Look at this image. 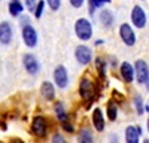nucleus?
Masks as SVG:
<instances>
[{
  "label": "nucleus",
  "instance_id": "f257e3e1",
  "mask_svg": "<svg viewBox=\"0 0 149 143\" xmlns=\"http://www.w3.org/2000/svg\"><path fill=\"white\" fill-rule=\"evenodd\" d=\"M79 94H81L82 100L85 101L86 107H90V104H91V103L94 101V99H95L94 83H93L90 79L84 78V79L81 81V85H79Z\"/></svg>",
  "mask_w": 149,
  "mask_h": 143
},
{
  "label": "nucleus",
  "instance_id": "f03ea898",
  "mask_svg": "<svg viewBox=\"0 0 149 143\" xmlns=\"http://www.w3.org/2000/svg\"><path fill=\"white\" fill-rule=\"evenodd\" d=\"M74 31L81 40H90L93 36V26L86 18H79L74 24Z\"/></svg>",
  "mask_w": 149,
  "mask_h": 143
},
{
  "label": "nucleus",
  "instance_id": "7ed1b4c3",
  "mask_svg": "<svg viewBox=\"0 0 149 143\" xmlns=\"http://www.w3.org/2000/svg\"><path fill=\"white\" fill-rule=\"evenodd\" d=\"M31 131L33 134L37 137H45L48 133V122H46V118L43 116H34L33 118V122H31Z\"/></svg>",
  "mask_w": 149,
  "mask_h": 143
},
{
  "label": "nucleus",
  "instance_id": "20e7f679",
  "mask_svg": "<svg viewBox=\"0 0 149 143\" xmlns=\"http://www.w3.org/2000/svg\"><path fill=\"white\" fill-rule=\"evenodd\" d=\"M134 75L136 78H137V82L139 83H145L148 75H149V66L146 61H143V60H137L134 64Z\"/></svg>",
  "mask_w": 149,
  "mask_h": 143
},
{
  "label": "nucleus",
  "instance_id": "39448f33",
  "mask_svg": "<svg viewBox=\"0 0 149 143\" xmlns=\"http://www.w3.org/2000/svg\"><path fill=\"white\" fill-rule=\"evenodd\" d=\"M74 57H76L78 60V63L79 64H88L91 60H93V52L88 46H85V45H81L76 48V51H74Z\"/></svg>",
  "mask_w": 149,
  "mask_h": 143
},
{
  "label": "nucleus",
  "instance_id": "423d86ee",
  "mask_svg": "<svg viewBox=\"0 0 149 143\" xmlns=\"http://www.w3.org/2000/svg\"><path fill=\"white\" fill-rule=\"evenodd\" d=\"M119 34H121L122 42L127 46H133L136 43V34H134L133 28L128 26V24H122V26L119 27Z\"/></svg>",
  "mask_w": 149,
  "mask_h": 143
},
{
  "label": "nucleus",
  "instance_id": "0eeeda50",
  "mask_svg": "<svg viewBox=\"0 0 149 143\" xmlns=\"http://www.w3.org/2000/svg\"><path fill=\"white\" fill-rule=\"evenodd\" d=\"M54 81L57 83V87L60 88H66L69 83V76H67V70L64 66H57L54 70Z\"/></svg>",
  "mask_w": 149,
  "mask_h": 143
},
{
  "label": "nucleus",
  "instance_id": "6e6552de",
  "mask_svg": "<svg viewBox=\"0 0 149 143\" xmlns=\"http://www.w3.org/2000/svg\"><path fill=\"white\" fill-rule=\"evenodd\" d=\"M22 39H24V43H26L29 48H34L36 43H37V34H36V30L29 26V24H26L22 28Z\"/></svg>",
  "mask_w": 149,
  "mask_h": 143
},
{
  "label": "nucleus",
  "instance_id": "1a4fd4ad",
  "mask_svg": "<svg viewBox=\"0 0 149 143\" xmlns=\"http://www.w3.org/2000/svg\"><path fill=\"white\" fill-rule=\"evenodd\" d=\"M131 21L137 28H143L146 26V14L140 6H134L131 12Z\"/></svg>",
  "mask_w": 149,
  "mask_h": 143
},
{
  "label": "nucleus",
  "instance_id": "9d476101",
  "mask_svg": "<svg viewBox=\"0 0 149 143\" xmlns=\"http://www.w3.org/2000/svg\"><path fill=\"white\" fill-rule=\"evenodd\" d=\"M22 64H24V67H26L27 73H30V75H36L37 72H39V63H37L36 57L31 55V54H26V55H24Z\"/></svg>",
  "mask_w": 149,
  "mask_h": 143
},
{
  "label": "nucleus",
  "instance_id": "9b49d317",
  "mask_svg": "<svg viewBox=\"0 0 149 143\" xmlns=\"http://www.w3.org/2000/svg\"><path fill=\"white\" fill-rule=\"evenodd\" d=\"M12 40V27L9 22H0V43L8 45Z\"/></svg>",
  "mask_w": 149,
  "mask_h": 143
},
{
  "label": "nucleus",
  "instance_id": "f8f14e48",
  "mask_svg": "<svg viewBox=\"0 0 149 143\" xmlns=\"http://www.w3.org/2000/svg\"><path fill=\"white\" fill-rule=\"evenodd\" d=\"M142 134V128L140 127H136V125H130L125 130V140L128 143H137L139 137Z\"/></svg>",
  "mask_w": 149,
  "mask_h": 143
},
{
  "label": "nucleus",
  "instance_id": "ddd939ff",
  "mask_svg": "<svg viewBox=\"0 0 149 143\" xmlns=\"http://www.w3.org/2000/svg\"><path fill=\"white\" fill-rule=\"evenodd\" d=\"M121 76H122L124 82H127V83L133 82V79H134V67L128 61H124L121 64Z\"/></svg>",
  "mask_w": 149,
  "mask_h": 143
},
{
  "label": "nucleus",
  "instance_id": "4468645a",
  "mask_svg": "<svg viewBox=\"0 0 149 143\" xmlns=\"http://www.w3.org/2000/svg\"><path fill=\"white\" fill-rule=\"evenodd\" d=\"M40 94H42V97L45 100H54L55 97V88L51 82H43L42 83V87H40Z\"/></svg>",
  "mask_w": 149,
  "mask_h": 143
},
{
  "label": "nucleus",
  "instance_id": "2eb2a0df",
  "mask_svg": "<svg viewBox=\"0 0 149 143\" xmlns=\"http://www.w3.org/2000/svg\"><path fill=\"white\" fill-rule=\"evenodd\" d=\"M93 124H94L97 131L104 130V116H103V112L98 109V107L94 109V112H93Z\"/></svg>",
  "mask_w": 149,
  "mask_h": 143
},
{
  "label": "nucleus",
  "instance_id": "dca6fc26",
  "mask_svg": "<svg viewBox=\"0 0 149 143\" xmlns=\"http://www.w3.org/2000/svg\"><path fill=\"white\" fill-rule=\"evenodd\" d=\"M22 3L19 2V0H10L9 3V12L12 17H18L19 14H22Z\"/></svg>",
  "mask_w": 149,
  "mask_h": 143
},
{
  "label": "nucleus",
  "instance_id": "f3484780",
  "mask_svg": "<svg viewBox=\"0 0 149 143\" xmlns=\"http://www.w3.org/2000/svg\"><path fill=\"white\" fill-rule=\"evenodd\" d=\"M106 113H107V118L110 119V121H115L116 116H118V107L113 101H110L106 107Z\"/></svg>",
  "mask_w": 149,
  "mask_h": 143
},
{
  "label": "nucleus",
  "instance_id": "a211bd4d",
  "mask_svg": "<svg viewBox=\"0 0 149 143\" xmlns=\"http://www.w3.org/2000/svg\"><path fill=\"white\" fill-rule=\"evenodd\" d=\"M54 109H55V113H57V118L60 119V121H64V119H67V115H66V110H64V104L61 101H57L54 104Z\"/></svg>",
  "mask_w": 149,
  "mask_h": 143
},
{
  "label": "nucleus",
  "instance_id": "6ab92c4d",
  "mask_svg": "<svg viewBox=\"0 0 149 143\" xmlns=\"http://www.w3.org/2000/svg\"><path fill=\"white\" fill-rule=\"evenodd\" d=\"M79 142H82V143H91L93 142V133H91V130H88V128L81 130V133H79Z\"/></svg>",
  "mask_w": 149,
  "mask_h": 143
},
{
  "label": "nucleus",
  "instance_id": "aec40b11",
  "mask_svg": "<svg viewBox=\"0 0 149 143\" xmlns=\"http://www.w3.org/2000/svg\"><path fill=\"white\" fill-rule=\"evenodd\" d=\"M100 19L103 21V24H104L106 27H110V26H112V22H113V15H112V12H110V10H102Z\"/></svg>",
  "mask_w": 149,
  "mask_h": 143
},
{
  "label": "nucleus",
  "instance_id": "412c9836",
  "mask_svg": "<svg viewBox=\"0 0 149 143\" xmlns=\"http://www.w3.org/2000/svg\"><path fill=\"white\" fill-rule=\"evenodd\" d=\"M104 3H110V0H90V14L93 15L94 10H95V8L102 6V5H104Z\"/></svg>",
  "mask_w": 149,
  "mask_h": 143
},
{
  "label": "nucleus",
  "instance_id": "4be33fe9",
  "mask_svg": "<svg viewBox=\"0 0 149 143\" xmlns=\"http://www.w3.org/2000/svg\"><path fill=\"white\" fill-rule=\"evenodd\" d=\"M134 104H136V110H137V113L142 115V113L145 112V107H143L142 99L139 97V95H136V97H134Z\"/></svg>",
  "mask_w": 149,
  "mask_h": 143
},
{
  "label": "nucleus",
  "instance_id": "5701e85b",
  "mask_svg": "<svg viewBox=\"0 0 149 143\" xmlns=\"http://www.w3.org/2000/svg\"><path fill=\"white\" fill-rule=\"evenodd\" d=\"M43 8H45V2H43V0H40V2L37 3V6L34 8V17H36V18H40V17H42Z\"/></svg>",
  "mask_w": 149,
  "mask_h": 143
},
{
  "label": "nucleus",
  "instance_id": "b1692460",
  "mask_svg": "<svg viewBox=\"0 0 149 143\" xmlns=\"http://www.w3.org/2000/svg\"><path fill=\"white\" fill-rule=\"evenodd\" d=\"M97 69H98V72H100V76L104 78V75H106V64H104L103 60H100V58L97 60Z\"/></svg>",
  "mask_w": 149,
  "mask_h": 143
},
{
  "label": "nucleus",
  "instance_id": "393cba45",
  "mask_svg": "<svg viewBox=\"0 0 149 143\" xmlns=\"http://www.w3.org/2000/svg\"><path fill=\"white\" fill-rule=\"evenodd\" d=\"M46 2H48L49 8H51L52 10H58V8L61 5V0H46Z\"/></svg>",
  "mask_w": 149,
  "mask_h": 143
},
{
  "label": "nucleus",
  "instance_id": "a878e982",
  "mask_svg": "<svg viewBox=\"0 0 149 143\" xmlns=\"http://www.w3.org/2000/svg\"><path fill=\"white\" fill-rule=\"evenodd\" d=\"M61 124H63V128L67 131V133H73V131H74V130H73V125L67 122V119H64V121H61Z\"/></svg>",
  "mask_w": 149,
  "mask_h": 143
},
{
  "label": "nucleus",
  "instance_id": "bb28decb",
  "mask_svg": "<svg viewBox=\"0 0 149 143\" xmlns=\"http://www.w3.org/2000/svg\"><path fill=\"white\" fill-rule=\"evenodd\" d=\"M84 2H85V0H70V3H72L73 8H81L84 5Z\"/></svg>",
  "mask_w": 149,
  "mask_h": 143
},
{
  "label": "nucleus",
  "instance_id": "cd10ccee",
  "mask_svg": "<svg viewBox=\"0 0 149 143\" xmlns=\"http://www.w3.org/2000/svg\"><path fill=\"white\" fill-rule=\"evenodd\" d=\"M52 142H55V143H63V142H64V137L61 136V134H54Z\"/></svg>",
  "mask_w": 149,
  "mask_h": 143
},
{
  "label": "nucleus",
  "instance_id": "c85d7f7f",
  "mask_svg": "<svg viewBox=\"0 0 149 143\" xmlns=\"http://www.w3.org/2000/svg\"><path fill=\"white\" fill-rule=\"evenodd\" d=\"M27 8L33 12L34 10V8H36V5H34V0H27Z\"/></svg>",
  "mask_w": 149,
  "mask_h": 143
},
{
  "label": "nucleus",
  "instance_id": "c756f323",
  "mask_svg": "<svg viewBox=\"0 0 149 143\" xmlns=\"http://www.w3.org/2000/svg\"><path fill=\"white\" fill-rule=\"evenodd\" d=\"M145 83H146V88H148V91H149V75H148V78H146Z\"/></svg>",
  "mask_w": 149,
  "mask_h": 143
},
{
  "label": "nucleus",
  "instance_id": "7c9ffc66",
  "mask_svg": "<svg viewBox=\"0 0 149 143\" xmlns=\"http://www.w3.org/2000/svg\"><path fill=\"white\" fill-rule=\"evenodd\" d=\"M145 109H146V110H148V112H149V106H146V107H145Z\"/></svg>",
  "mask_w": 149,
  "mask_h": 143
},
{
  "label": "nucleus",
  "instance_id": "2f4dec72",
  "mask_svg": "<svg viewBox=\"0 0 149 143\" xmlns=\"http://www.w3.org/2000/svg\"><path fill=\"white\" fill-rule=\"evenodd\" d=\"M148 130H149V119H148Z\"/></svg>",
  "mask_w": 149,
  "mask_h": 143
}]
</instances>
